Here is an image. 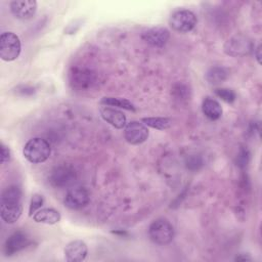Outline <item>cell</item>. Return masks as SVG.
Wrapping results in <instances>:
<instances>
[{
	"instance_id": "16",
	"label": "cell",
	"mask_w": 262,
	"mask_h": 262,
	"mask_svg": "<svg viewBox=\"0 0 262 262\" xmlns=\"http://www.w3.org/2000/svg\"><path fill=\"white\" fill-rule=\"evenodd\" d=\"M33 220L37 223L43 224H56L60 221V214L58 211L52 208H43L38 210L33 216Z\"/></svg>"
},
{
	"instance_id": "7",
	"label": "cell",
	"mask_w": 262,
	"mask_h": 262,
	"mask_svg": "<svg viewBox=\"0 0 262 262\" xmlns=\"http://www.w3.org/2000/svg\"><path fill=\"white\" fill-rule=\"evenodd\" d=\"M149 135L147 127L139 121L129 122L124 129V137L130 144L137 145L144 142Z\"/></svg>"
},
{
	"instance_id": "12",
	"label": "cell",
	"mask_w": 262,
	"mask_h": 262,
	"mask_svg": "<svg viewBox=\"0 0 262 262\" xmlns=\"http://www.w3.org/2000/svg\"><path fill=\"white\" fill-rule=\"evenodd\" d=\"M170 38V32L165 27H154L143 32L142 39L154 47H163Z\"/></svg>"
},
{
	"instance_id": "26",
	"label": "cell",
	"mask_w": 262,
	"mask_h": 262,
	"mask_svg": "<svg viewBox=\"0 0 262 262\" xmlns=\"http://www.w3.org/2000/svg\"><path fill=\"white\" fill-rule=\"evenodd\" d=\"M235 261H251L252 258L249 256V255H245V254H241L238 256H236L234 258Z\"/></svg>"
},
{
	"instance_id": "5",
	"label": "cell",
	"mask_w": 262,
	"mask_h": 262,
	"mask_svg": "<svg viewBox=\"0 0 262 262\" xmlns=\"http://www.w3.org/2000/svg\"><path fill=\"white\" fill-rule=\"evenodd\" d=\"M254 49L253 42L245 35H234L223 45L224 52L232 57H239L249 54Z\"/></svg>"
},
{
	"instance_id": "17",
	"label": "cell",
	"mask_w": 262,
	"mask_h": 262,
	"mask_svg": "<svg viewBox=\"0 0 262 262\" xmlns=\"http://www.w3.org/2000/svg\"><path fill=\"white\" fill-rule=\"evenodd\" d=\"M203 114L210 120H218L222 116V107L220 103L211 97H206L202 103Z\"/></svg>"
},
{
	"instance_id": "18",
	"label": "cell",
	"mask_w": 262,
	"mask_h": 262,
	"mask_svg": "<svg viewBox=\"0 0 262 262\" xmlns=\"http://www.w3.org/2000/svg\"><path fill=\"white\" fill-rule=\"evenodd\" d=\"M100 103L102 105L106 106H112V107H119L131 112H135V105L128 99L126 98H121V97H102L100 99Z\"/></svg>"
},
{
	"instance_id": "27",
	"label": "cell",
	"mask_w": 262,
	"mask_h": 262,
	"mask_svg": "<svg viewBox=\"0 0 262 262\" xmlns=\"http://www.w3.org/2000/svg\"><path fill=\"white\" fill-rule=\"evenodd\" d=\"M255 50V56H256V59H257V61H258V63H261V54H260V52H261V45H258L257 46V48L256 49H254Z\"/></svg>"
},
{
	"instance_id": "8",
	"label": "cell",
	"mask_w": 262,
	"mask_h": 262,
	"mask_svg": "<svg viewBox=\"0 0 262 262\" xmlns=\"http://www.w3.org/2000/svg\"><path fill=\"white\" fill-rule=\"evenodd\" d=\"M90 201L89 192L83 187L71 188L63 200V204L71 210H79L88 205Z\"/></svg>"
},
{
	"instance_id": "4",
	"label": "cell",
	"mask_w": 262,
	"mask_h": 262,
	"mask_svg": "<svg viewBox=\"0 0 262 262\" xmlns=\"http://www.w3.org/2000/svg\"><path fill=\"white\" fill-rule=\"evenodd\" d=\"M196 21L198 19L195 14L188 9L176 10L169 18L170 27L178 33L190 32L195 27Z\"/></svg>"
},
{
	"instance_id": "13",
	"label": "cell",
	"mask_w": 262,
	"mask_h": 262,
	"mask_svg": "<svg viewBox=\"0 0 262 262\" xmlns=\"http://www.w3.org/2000/svg\"><path fill=\"white\" fill-rule=\"evenodd\" d=\"M87 254V245L81 239L72 241L64 248V258L69 262H82L86 259Z\"/></svg>"
},
{
	"instance_id": "19",
	"label": "cell",
	"mask_w": 262,
	"mask_h": 262,
	"mask_svg": "<svg viewBox=\"0 0 262 262\" xmlns=\"http://www.w3.org/2000/svg\"><path fill=\"white\" fill-rule=\"evenodd\" d=\"M228 77V71L223 67H213L206 74V80L213 85L224 82Z\"/></svg>"
},
{
	"instance_id": "3",
	"label": "cell",
	"mask_w": 262,
	"mask_h": 262,
	"mask_svg": "<svg viewBox=\"0 0 262 262\" xmlns=\"http://www.w3.org/2000/svg\"><path fill=\"white\" fill-rule=\"evenodd\" d=\"M21 50V43L13 32H4L0 36V57L4 61L16 59Z\"/></svg>"
},
{
	"instance_id": "10",
	"label": "cell",
	"mask_w": 262,
	"mask_h": 262,
	"mask_svg": "<svg viewBox=\"0 0 262 262\" xmlns=\"http://www.w3.org/2000/svg\"><path fill=\"white\" fill-rule=\"evenodd\" d=\"M10 11L14 17L27 20L32 18L37 11L35 0H14L10 2Z\"/></svg>"
},
{
	"instance_id": "23",
	"label": "cell",
	"mask_w": 262,
	"mask_h": 262,
	"mask_svg": "<svg viewBox=\"0 0 262 262\" xmlns=\"http://www.w3.org/2000/svg\"><path fill=\"white\" fill-rule=\"evenodd\" d=\"M173 93L177 99H181V100L186 99L187 95L189 96V90H188L187 86L182 83H177L173 87Z\"/></svg>"
},
{
	"instance_id": "21",
	"label": "cell",
	"mask_w": 262,
	"mask_h": 262,
	"mask_svg": "<svg viewBox=\"0 0 262 262\" xmlns=\"http://www.w3.org/2000/svg\"><path fill=\"white\" fill-rule=\"evenodd\" d=\"M214 92H215L216 96H218L221 100H223L227 103L233 102L236 98L235 92L229 88H217L214 90Z\"/></svg>"
},
{
	"instance_id": "22",
	"label": "cell",
	"mask_w": 262,
	"mask_h": 262,
	"mask_svg": "<svg viewBox=\"0 0 262 262\" xmlns=\"http://www.w3.org/2000/svg\"><path fill=\"white\" fill-rule=\"evenodd\" d=\"M43 204H44V198L39 193H35L31 199V203L29 207V215L33 216L38 210L41 209Z\"/></svg>"
},
{
	"instance_id": "25",
	"label": "cell",
	"mask_w": 262,
	"mask_h": 262,
	"mask_svg": "<svg viewBox=\"0 0 262 262\" xmlns=\"http://www.w3.org/2000/svg\"><path fill=\"white\" fill-rule=\"evenodd\" d=\"M10 159V149L4 144L1 143V163L4 164Z\"/></svg>"
},
{
	"instance_id": "9",
	"label": "cell",
	"mask_w": 262,
	"mask_h": 262,
	"mask_svg": "<svg viewBox=\"0 0 262 262\" xmlns=\"http://www.w3.org/2000/svg\"><path fill=\"white\" fill-rule=\"evenodd\" d=\"M31 244L29 235L24 231H15L6 239L4 244V253L6 256H12L24 249H26Z\"/></svg>"
},
{
	"instance_id": "24",
	"label": "cell",
	"mask_w": 262,
	"mask_h": 262,
	"mask_svg": "<svg viewBox=\"0 0 262 262\" xmlns=\"http://www.w3.org/2000/svg\"><path fill=\"white\" fill-rule=\"evenodd\" d=\"M248 161H249V152H248V149H241L239 150V154L237 156V165L241 166V167H245L247 164H248Z\"/></svg>"
},
{
	"instance_id": "2",
	"label": "cell",
	"mask_w": 262,
	"mask_h": 262,
	"mask_svg": "<svg viewBox=\"0 0 262 262\" xmlns=\"http://www.w3.org/2000/svg\"><path fill=\"white\" fill-rule=\"evenodd\" d=\"M148 235L157 245H168L174 238V228L167 219L159 218L149 225Z\"/></svg>"
},
{
	"instance_id": "14",
	"label": "cell",
	"mask_w": 262,
	"mask_h": 262,
	"mask_svg": "<svg viewBox=\"0 0 262 262\" xmlns=\"http://www.w3.org/2000/svg\"><path fill=\"white\" fill-rule=\"evenodd\" d=\"M23 213V204L19 202H0V215L5 223L13 224L16 222Z\"/></svg>"
},
{
	"instance_id": "20",
	"label": "cell",
	"mask_w": 262,
	"mask_h": 262,
	"mask_svg": "<svg viewBox=\"0 0 262 262\" xmlns=\"http://www.w3.org/2000/svg\"><path fill=\"white\" fill-rule=\"evenodd\" d=\"M141 122L146 126L157 130H165L171 127L172 120L166 117H146L142 118Z\"/></svg>"
},
{
	"instance_id": "11",
	"label": "cell",
	"mask_w": 262,
	"mask_h": 262,
	"mask_svg": "<svg viewBox=\"0 0 262 262\" xmlns=\"http://www.w3.org/2000/svg\"><path fill=\"white\" fill-rule=\"evenodd\" d=\"M76 179V172L70 166H58L50 174L49 180L55 187H64L72 184Z\"/></svg>"
},
{
	"instance_id": "15",
	"label": "cell",
	"mask_w": 262,
	"mask_h": 262,
	"mask_svg": "<svg viewBox=\"0 0 262 262\" xmlns=\"http://www.w3.org/2000/svg\"><path fill=\"white\" fill-rule=\"evenodd\" d=\"M101 118L117 129H123L127 125V118L123 112L112 106L102 105L99 108Z\"/></svg>"
},
{
	"instance_id": "1",
	"label": "cell",
	"mask_w": 262,
	"mask_h": 262,
	"mask_svg": "<svg viewBox=\"0 0 262 262\" xmlns=\"http://www.w3.org/2000/svg\"><path fill=\"white\" fill-rule=\"evenodd\" d=\"M23 154L30 163L41 164L50 157L51 147L47 140L41 137H34L25 144Z\"/></svg>"
},
{
	"instance_id": "6",
	"label": "cell",
	"mask_w": 262,
	"mask_h": 262,
	"mask_svg": "<svg viewBox=\"0 0 262 262\" xmlns=\"http://www.w3.org/2000/svg\"><path fill=\"white\" fill-rule=\"evenodd\" d=\"M70 84L78 90H88L96 83V75L86 68H73L69 74Z\"/></svg>"
}]
</instances>
